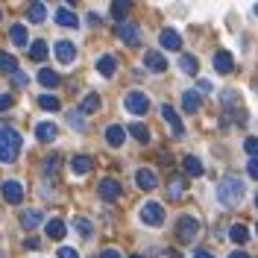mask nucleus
I'll use <instances>...</instances> for the list:
<instances>
[{
  "label": "nucleus",
  "instance_id": "1",
  "mask_svg": "<svg viewBox=\"0 0 258 258\" xmlns=\"http://www.w3.org/2000/svg\"><path fill=\"white\" fill-rule=\"evenodd\" d=\"M217 197H220V203H223L226 209L241 206V200H243V179L235 176V173H226V176L220 179V185H217Z\"/></svg>",
  "mask_w": 258,
  "mask_h": 258
},
{
  "label": "nucleus",
  "instance_id": "2",
  "mask_svg": "<svg viewBox=\"0 0 258 258\" xmlns=\"http://www.w3.org/2000/svg\"><path fill=\"white\" fill-rule=\"evenodd\" d=\"M21 144H24V138L9 123H3V129H0V161L12 164L18 159V153H21Z\"/></svg>",
  "mask_w": 258,
  "mask_h": 258
},
{
  "label": "nucleus",
  "instance_id": "3",
  "mask_svg": "<svg viewBox=\"0 0 258 258\" xmlns=\"http://www.w3.org/2000/svg\"><path fill=\"white\" fill-rule=\"evenodd\" d=\"M200 238V220L191 217V214H185V217H179L176 223V241L179 243H194Z\"/></svg>",
  "mask_w": 258,
  "mask_h": 258
},
{
  "label": "nucleus",
  "instance_id": "4",
  "mask_svg": "<svg viewBox=\"0 0 258 258\" xmlns=\"http://www.w3.org/2000/svg\"><path fill=\"white\" fill-rule=\"evenodd\" d=\"M114 35H117L126 47H138V44H141V30H138L135 24H129V21L117 24V27H114Z\"/></svg>",
  "mask_w": 258,
  "mask_h": 258
},
{
  "label": "nucleus",
  "instance_id": "5",
  "mask_svg": "<svg viewBox=\"0 0 258 258\" xmlns=\"http://www.w3.org/2000/svg\"><path fill=\"white\" fill-rule=\"evenodd\" d=\"M123 106H126V112H132V114H147L150 97H147L144 91H129V94L123 97Z\"/></svg>",
  "mask_w": 258,
  "mask_h": 258
},
{
  "label": "nucleus",
  "instance_id": "6",
  "mask_svg": "<svg viewBox=\"0 0 258 258\" xmlns=\"http://www.w3.org/2000/svg\"><path fill=\"white\" fill-rule=\"evenodd\" d=\"M141 220H144L147 226H161L164 223V209H161V203H156V200L144 203V206H141Z\"/></svg>",
  "mask_w": 258,
  "mask_h": 258
},
{
  "label": "nucleus",
  "instance_id": "7",
  "mask_svg": "<svg viewBox=\"0 0 258 258\" xmlns=\"http://www.w3.org/2000/svg\"><path fill=\"white\" fill-rule=\"evenodd\" d=\"M144 68L150 71V74H164V71H167L164 53H161V50H147L144 53Z\"/></svg>",
  "mask_w": 258,
  "mask_h": 258
},
{
  "label": "nucleus",
  "instance_id": "8",
  "mask_svg": "<svg viewBox=\"0 0 258 258\" xmlns=\"http://www.w3.org/2000/svg\"><path fill=\"white\" fill-rule=\"evenodd\" d=\"M161 117L167 120V126H170V132H173L176 138L185 132V126H182V117H179V112L173 109V106H167V103H164V106H161Z\"/></svg>",
  "mask_w": 258,
  "mask_h": 258
},
{
  "label": "nucleus",
  "instance_id": "9",
  "mask_svg": "<svg viewBox=\"0 0 258 258\" xmlns=\"http://www.w3.org/2000/svg\"><path fill=\"white\" fill-rule=\"evenodd\" d=\"M97 191H100V197H103L106 203H114V200L120 197V182L112 179V176H106L103 182H100V188H97Z\"/></svg>",
  "mask_w": 258,
  "mask_h": 258
},
{
  "label": "nucleus",
  "instance_id": "10",
  "mask_svg": "<svg viewBox=\"0 0 258 258\" xmlns=\"http://www.w3.org/2000/svg\"><path fill=\"white\" fill-rule=\"evenodd\" d=\"M3 197H6V203L18 206V203L24 200V185L15 182V179H6V182H3Z\"/></svg>",
  "mask_w": 258,
  "mask_h": 258
},
{
  "label": "nucleus",
  "instance_id": "11",
  "mask_svg": "<svg viewBox=\"0 0 258 258\" xmlns=\"http://www.w3.org/2000/svg\"><path fill=\"white\" fill-rule=\"evenodd\" d=\"M214 71H217V74H232V71H235V59H232L229 50H217V53H214Z\"/></svg>",
  "mask_w": 258,
  "mask_h": 258
},
{
  "label": "nucleus",
  "instance_id": "12",
  "mask_svg": "<svg viewBox=\"0 0 258 258\" xmlns=\"http://www.w3.org/2000/svg\"><path fill=\"white\" fill-rule=\"evenodd\" d=\"M159 41H161L164 50H182V35H179L176 30H170V27L159 32Z\"/></svg>",
  "mask_w": 258,
  "mask_h": 258
},
{
  "label": "nucleus",
  "instance_id": "13",
  "mask_svg": "<svg viewBox=\"0 0 258 258\" xmlns=\"http://www.w3.org/2000/svg\"><path fill=\"white\" fill-rule=\"evenodd\" d=\"M135 185H138L141 191H153V188L159 185V179H156V173H153L150 167H141V170L135 173Z\"/></svg>",
  "mask_w": 258,
  "mask_h": 258
},
{
  "label": "nucleus",
  "instance_id": "14",
  "mask_svg": "<svg viewBox=\"0 0 258 258\" xmlns=\"http://www.w3.org/2000/svg\"><path fill=\"white\" fill-rule=\"evenodd\" d=\"M56 59L62 64H71L77 59V44H74V41H59V44H56Z\"/></svg>",
  "mask_w": 258,
  "mask_h": 258
},
{
  "label": "nucleus",
  "instance_id": "15",
  "mask_svg": "<svg viewBox=\"0 0 258 258\" xmlns=\"http://www.w3.org/2000/svg\"><path fill=\"white\" fill-rule=\"evenodd\" d=\"M41 223H44V211L41 209L21 211V226H24V229H35V226H41Z\"/></svg>",
  "mask_w": 258,
  "mask_h": 258
},
{
  "label": "nucleus",
  "instance_id": "16",
  "mask_svg": "<svg viewBox=\"0 0 258 258\" xmlns=\"http://www.w3.org/2000/svg\"><path fill=\"white\" fill-rule=\"evenodd\" d=\"M53 18H56V24H59V27H71V30H77V27H80V18L74 15L68 6H59Z\"/></svg>",
  "mask_w": 258,
  "mask_h": 258
},
{
  "label": "nucleus",
  "instance_id": "17",
  "mask_svg": "<svg viewBox=\"0 0 258 258\" xmlns=\"http://www.w3.org/2000/svg\"><path fill=\"white\" fill-rule=\"evenodd\" d=\"M9 38H12L15 47H27V44H30V32H27L24 24H12V27H9Z\"/></svg>",
  "mask_w": 258,
  "mask_h": 258
},
{
  "label": "nucleus",
  "instance_id": "18",
  "mask_svg": "<svg viewBox=\"0 0 258 258\" xmlns=\"http://www.w3.org/2000/svg\"><path fill=\"white\" fill-rule=\"evenodd\" d=\"M185 188H188V179L173 176L167 182V197H170V200H182V197H185Z\"/></svg>",
  "mask_w": 258,
  "mask_h": 258
},
{
  "label": "nucleus",
  "instance_id": "19",
  "mask_svg": "<svg viewBox=\"0 0 258 258\" xmlns=\"http://www.w3.org/2000/svg\"><path fill=\"white\" fill-rule=\"evenodd\" d=\"M106 141L112 147H120L123 141H126V129L117 126V123H112V126H106Z\"/></svg>",
  "mask_w": 258,
  "mask_h": 258
},
{
  "label": "nucleus",
  "instance_id": "20",
  "mask_svg": "<svg viewBox=\"0 0 258 258\" xmlns=\"http://www.w3.org/2000/svg\"><path fill=\"white\" fill-rule=\"evenodd\" d=\"M64 232H68L64 220H59V217L47 220V238H50V241H62V238H64Z\"/></svg>",
  "mask_w": 258,
  "mask_h": 258
},
{
  "label": "nucleus",
  "instance_id": "21",
  "mask_svg": "<svg viewBox=\"0 0 258 258\" xmlns=\"http://www.w3.org/2000/svg\"><path fill=\"white\" fill-rule=\"evenodd\" d=\"M56 135H59L56 123H47V120H44V123L35 126V138H38V141H56Z\"/></svg>",
  "mask_w": 258,
  "mask_h": 258
},
{
  "label": "nucleus",
  "instance_id": "22",
  "mask_svg": "<svg viewBox=\"0 0 258 258\" xmlns=\"http://www.w3.org/2000/svg\"><path fill=\"white\" fill-rule=\"evenodd\" d=\"M97 71H100V77H114V71H117V59L114 56H100V62H97Z\"/></svg>",
  "mask_w": 258,
  "mask_h": 258
},
{
  "label": "nucleus",
  "instance_id": "23",
  "mask_svg": "<svg viewBox=\"0 0 258 258\" xmlns=\"http://www.w3.org/2000/svg\"><path fill=\"white\" fill-rule=\"evenodd\" d=\"M38 82H41L44 88H56V85L62 82V77H59L56 71H50V68H41V71H38Z\"/></svg>",
  "mask_w": 258,
  "mask_h": 258
},
{
  "label": "nucleus",
  "instance_id": "24",
  "mask_svg": "<svg viewBox=\"0 0 258 258\" xmlns=\"http://www.w3.org/2000/svg\"><path fill=\"white\" fill-rule=\"evenodd\" d=\"M179 103H182V112L185 114H194L197 109H200V97H197V91H185Z\"/></svg>",
  "mask_w": 258,
  "mask_h": 258
},
{
  "label": "nucleus",
  "instance_id": "25",
  "mask_svg": "<svg viewBox=\"0 0 258 258\" xmlns=\"http://www.w3.org/2000/svg\"><path fill=\"white\" fill-rule=\"evenodd\" d=\"M229 238H232V243H238V246H243V243L249 241V229L243 223H235L232 229H229Z\"/></svg>",
  "mask_w": 258,
  "mask_h": 258
},
{
  "label": "nucleus",
  "instance_id": "26",
  "mask_svg": "<svg viewBox=\"0 0 258 258\" xmlns=\"http://www.w3.org/2000/svg\"><path fill=\"white\" fill-rule=\"evenodd\" d=\"M91 164H94L91 156H77V159L71 161V170H74L77 176H82V173H88V170H91Z\"/></svg>",
  "mask_w": 258,
  "mask_h": 258
},
{
  "label": "nucleus",
  "instance_id": "27",
  "mask_svg": "<svg viewBox=\"0 0 258 258\" xmlns=\"http://www.w3.org/2000/svg\"><path fill=\"white\" fill-rule=\"evenodd\" d=\"M182 170H185V176H203V164H200V159H194V156H188V159L182 161Z\"/></svg>",
  "mask_w": 258,
  "mask_h": 258
},
{
  "label": "nucleus",
  "instance_id": "28",
  "mask_svg": "<svg viewBox=\"0 0 258 258\" xmlns=\"http://www.w3.org/2000/svg\"><path fill=\"white\" fill-rule=\"evenodd\" d=\"M74 229H77L80 238H91L94 235V226H91V220H85V217H77L74 220Z\"/></svg>",
  "mask_w": 258,
  "mask_h": 258
},
{
  "label": "nucleus",
  "instance_id": "29",
  "mask_svg": "<svg viewBox=\"0 0 258 258\" xmlns=\"http://www.w3.org/2000/svg\"><path fill=\"white\" fill-rule=\"evenodd\" d=\"M179 68H182L188 77H194L197 68H200V62H197V56H188V53H185V56H179Z\"/></svg>",
  "mask_w": 258,
  "mask_h": 258
},
{
  "label": "nucleus",
  "instance_id": "30",
  "mask_svg": "<svg viewBox=\"0 0 258 258\" xmlns=\"http://www.w3.org/2000/svg\"><path fill=\"white\" fill-rule=\"evenodd\" d=\"M97 109H100V97H97V94H85V100H82V106H80V112H82V114H94Z\"/></svg>",
  "mask_w": 258,
  "mask_h": 258
},
{
  "label": "nucleus",
  "instance_id": "31",
  "mask_svg": "<svg viewBox=\"0 0 258 258\" xmlns=\"http://www.w3.org/2000/svg\"><path fill=\"white\" fill-rule=\"evenodd\" d=\"M129 9H132V6H129L126 0H114L112 3V15L117 18V24H123V18L129 15Z\"/></svg>",
  "mask_w": 258,
  "mask_h": 258
},
{
  "label": "nucleus",
  "instance_id": "32",
  "mask_svg": "<svg viewBox=\"0 0 258 258\" xmlns=\"http://www.w3.org/2000/svg\"><path fill=\"white\" fill-rule=\"evenodd\" d=\"M59 167H62V159H59V156H50V159L44 161V176L56 179L59 176Z\"/></svg>",
  "mask_w": 258,
  "mask_h": 258
},
{
  "label": "nucleus",
  "instance_id": "33",
  "mask_svg": "<svg viewBox=\"0 0 258 258\" xmlns=\"http://www.w3.org/2000/svg\"><path fill=\"white\" fill-rule=\"evenodd\" d=\"M30 56L35 62H44V56H47V41H32L30 44Z\"/></svg>",
  "mask_w": 258,
  "mask_h": 258
},
{
  "label": "nucleus",
  "instance_id": "34",
  "mask_svg": "<svg viewBox=\"0 0 258 258\" xmlns=\"http://www.w3.org/2000/svg\"><path fill=\"white\" fill-rule=\"evenodd\" d=\"M44 18H47V6H44V3H32L30 6V21L32 24H41Z\"/></svg>",
  "mask_w": 258,
  "mask_h": 258
},
{
  "label": "nucleus",
  "instance_id": "35",
  "mask_svg": "<svg viewBox=\"0 0 258 258\" xmlns=\"http://www.w3.org/2000/svg\"><path fill=\"white\" fill-rule=\"evenodd\" d=\"M129 132H132L141 144H150V129H147L144 123H129Z\"/></svg>",
  "mask_w": 258,
  "mask_h": 258
},
{
  "label": "nucleus",
  "instance_id": "36",
  "mask_svg": "<svg viewBox=\"0 0 258 258\" xmlns=\"http://www.w3.org/2000/svg\"><path fill=\"white\" fill-rule=\"evenodd\" d=\"M38 106H41V109H47V112H56V109H59V100H56L53 94H41V97H38Z\"/></svg>",
  "mask_w": 258,
  "mask_h": 258
},
{
  "label": "nucleus",
  "instance_id": "37",
  "mask_svg": "<svg viewBox=\"0 0 258 258\" xmlns=\"http://www.w3.org/2000/svg\"><path fill=\"white\" fill-rule=\"evenodd\" d=\"M243 150L249 153V159H258V138L255 135H249V138L243 141Z\"/></svg>",
  "mask_w": 258,
  "mask_h": 258
},
{
  "label": "nucleus",
  "instance_id": "38",
  "mask_svg": "<svg viewBox=\"0 0 258 258\" xmlns=\"http://www.w3.org/2000/svg\"><path fill=\"white\" fill-rule=\"evenodd\" d=\"M3 68H6V74H9V77L18 74V64H15V56H12V53H3Z\"/></svg>",
  "mask_w": 258,
  "mask_h": 258
},
{
  "label": "nucleus",
  "instance_id": "39",
  "mask_svg": "<svg viewBox=\"0 0 258 258\" xmlns=\"http://www.w3.org/2000/svg\"><path fill=\"white\" fill-rule=\"evenodd\" d=\"M220 100H223V106H226V109H232V106L238 103V91H232V88H226Z\"/></svg>",
  "mask_w": 258,
  "mask_h": 258
},
{
  "label": "nucleus",
  "instance_id": "40",
  "mask_svg": "<svg viewBox=\"0 0 258 258\" xmlns=\"http://www.w3.org/2000/svg\"><path fill=\"white\" fill-rule=\"evenodd\" d=\"M80 114L82 112H68V123H74V129H77V132H82V129H85V123H82Z\"/></svg>",
  "mask_w": 258,
  "mask_h": 258
},
{
  "label": "nucleus",
  "instance_id": "41",
  "mask_svg": "<svg viewBox=\"0 0 258 258\" xmlns=\"http://www.w3.org/2000/svg\"><path fill=\"white\" fill-rule=\"evenodd\" d=\"M12 82H15L18 88H27V85H30V77H27V74H21V71H18V74H12Z\"/></svg>",
  "mask_w": 258,
  "mask_h": 258
},
{
  "label": "nucleus",
  "instance_id": "42",
  "mask_svg": "<svg viewBox=\"0 0 258 258\" xmlns=\"http://www.w3.org/2000/svg\"><path fill=\"white\" fill-rule=\"evenodd\" d=\"M59 258H80V252L74 246H59Z\"/></svg>",
  "mask_w": 258,
  "mask_h": 258
},
{
  "label": "nucleus",
  "instance_id": "43",
  "mask_svg": "<svg viewBox=\"0 0 258 258\" xmlns=\"http://www.w3.org/2000/svg\"><path fill=\"white\" fill-rule=\"evenodd\" d=\"M246 170H249V176H252V179H258V159H249Z\"/></svg>",
  "mask_w": 258,
  "mask_h": 258
},
{
  "label": "nucleus",
  "instance_id": "44",
  "mask_svg": "<svg viewBox=\"0 0 258 258\" xmlns=\"http://www.w3.org/2000/svg\"><path fill=\"white\" fill-rule=\"evenodd\" d=\"M100 258H123V255H120L117 249H112V246H109V249H103V252H100Z\"/></svg>",
  "mask_w": 258,
  "mask_h": 258
},
{
  "label": "nucleus",
  "instance_id": "45",
  "mask_svg": "<svg viewBox=\"0 0 258 258\" xmlns=\"http://www.w3.org/2000/svg\"><path fill=\"white\" fill-rule=\"evenodd\" d=\"M9 106H12V97H9V94H3V97H0V109H3V112H6V109H9Z\"/></svg>",
  "mask_w": 258,
  "mask_h": 258
},
{
  "label": "nucleus",
  "instance_id": "46",
  "mask_svg": "<svg viewBox=\"0 0 258 258\" xmlns=\"http://www.w3.org/2000/svg\"><path fill=\"white\" fill-rule=\"evenodd\" d=\"M88 27H100V15L97 12H88Z\"/></svg>",
  "mask_w": 258,
  "mask_h": 258
},
{
  "label": "nucleus",
  "instance_id": "47",
  "mask_svg": "<svg viewBox=\"0 0 258 258\" xmlns=\"http://www.w3.org/2000/svg\"><path fill=\"white\" fill-rule=\"evenodd\" d=\"M38 246H41L38 238H27V249H38Z\"/></svg>",
  "mask_w": 258,
  "mask_h": 258
},
{
  "label": "nucleus",
  "instance_id": "48",
  "mask_svg": "<svg viewBox=\"0 0 258 258\" xmlns=\"http://www.w3.org/2000/svg\"><path fill=\"white\" fill-rule=\"evenodd\" d=\"M200 91H214V88H211L209 80H200Z\"/></svg>",
  "mask_w": 258,
  "mask_h": 258
},
{
  "label": "nucleus",
  "instance_id": "49",
  "mask_svg": "<svg viewBox=\"0 0 258 258\" xmlns=\"http://www.w3.org/2000/svg\"><path fill=\"white\" fill-rule=\"evenodd\" d=\"M229 258H249V255H246V252H241V249H232V255H229Z\"/></svg>",
  "mask_w": 258,
  "mask_h": 258
},
{
  "label": "nucleus",
  "instance_id": "50",
  "mask_svg": "<svg viewBox=\"0 0 258 258\" xmlns=\"http://www.w3.org/2000/svg\"><path fill=\"white\" fill-rule=\"evenodd\" d=\"M194 258H214V255H211V252H206V249H200V252H197Z\"/></svg>",
  "mask_w": 258,
  "mask_h": 258
},
{
  "label": "nucleus",
  "instance_id": "51",
  "mask_svg": "<svg viewBox=\"0 0 258 258\" xmlns=\"http://www.w3.org/2000/svg\"><path fill=\"white\" fill-rule=\"evenodd\" d=\"M255 211H258V197H255Z\"/></svg>",
  "mask_w": 258,
  "mask_h": 258
},
{
  "label": "nucleus",
  "instance_id": "52",
  "mask_svg": "<svg viewBox=\"0 0 258 258\" xmlns=\"http://www.w3.org/2000/svg\"><path fill=\"white\" fill-rule=\"evenodd\" d=\"M255 94H258V82H255Z\"/></svg>",
  "mask_w": 258,
  "mask_h": 258
},
{
  "label": "nucleus",
  "instance_id": "53",
  "mask_svg": "<svg viewBox=\"0 0 258 258\" xmlns=\"http://www.w3.org/2000/svg\"><path fill=\"white\" fill-rule=\"evenodd\" d=\"M132 258H144V255H132Z\"/></svg>",
  "mask_w": 258,
  "mask_h": 258
},
{
  "label": "nucleus",
  "instance_id": "54",
  "mask_svg": "<svg viewBox=\"0 0 258 258\" xmlns=\"http://www.w3.org/2000/svg\"><path fill=\"white\" fill-rule=\"evenodd\" d=\"M255 15H258V6H255Z\"/></svg>",
  "mask_w": 258,
  "mask_h": 258
},
{
  "label": "nucleus",
  "instance_id": "55",
  "mask_svg": "<svg viewBox=\"0 0 258 258\" xmlns=\"http://www.w3.org/2000/svg\"><path fill=\"white\" fill-rule=\"evenodd\" d=\"M255 235H258V229H255Z\"/></svg>",
  "mask_w": 258,
  "mask_h": 258
}]
</instances>
